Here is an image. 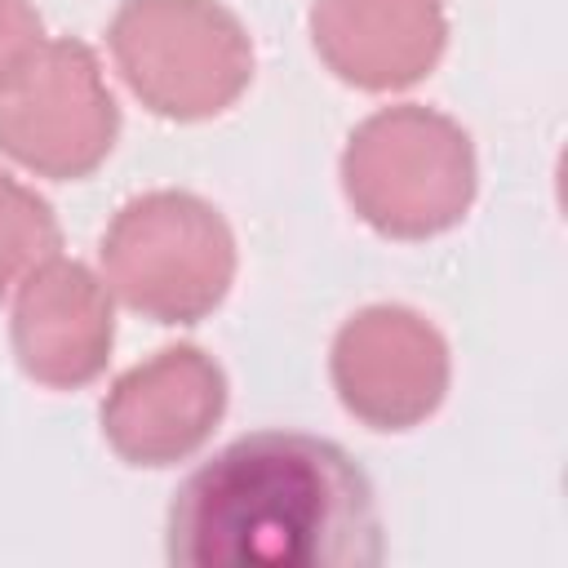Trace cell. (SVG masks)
<instances>
[{"mask_svg": "<svg viewBox=\"0 0 568 568\" xmlns=\"http://www.w3.org/2000/svg\"><path fill=\"white\" fill-rule=\"evenodd\" d=\"M36 40H44L36 4L31 0H0V71L9 62H18Z\"/></svg>", "mask_w": 568, "mask_h": 568, "instance_id": "8fae6325", "label": "cell"}, {"mask_svg": "<svg viewBox=\"0 0 568 568\" xmlns=\"http://www.w3.org/2000/svg\"><path fill=\"white\" fill-rule=\"evenodd\" d=\"M120 106L84 40H36L0 71V151L36 178L80 182L115 146Z\"/></svg>", "mask_w": 568, "mask_h": 568, "instance_id": "5b68a950", "label": "cell"}, {"mask_svg": "<svg viewBox=\"0 0 568 568\" xmlns=\"http://www.w3.org/2000/svg\"><path fill=\"white\" fill-rule=\"evenodd\" d=\"M320 62L364 93H395L435 71L448 44L444 0H315Z\"/></svg>", "mask_w": 568, "mask_h": 568, "instance_id": "9c48e42d", "label": "cell"}, {"mask_svg": "<svg viewBox=\"0 0 568 568\" xmlns=\"http://www.w3.org/2000/svg\"><path fill=\"white\" fill-rule=\"evenodd\" d=\"M62 226L44 195L0 169V297L13 293L40 262L58 257Z\"/></svg>", "mask_w": 568, "mask_h": 568, "instance_id": "30bf717a", "label": "cell"}, {"mask_svg": "<svg viewBox=\"0 0 568 568\" xmlns=\"http://www.w3.org/2000/svg\"><path fill=\"white\" fill-rule=\"evenodd\" d=\"M106 44L133 98L178 124L222 115L253 80V40L217 0H124Z\"/></svg>", "mask_w": 568, "mask_h": 568, "instance_id": "277c9868", "label": "cell"}, {"mask_svg": "<svg viewBox=\"0 0 568 568\" xmlns=\"http://www.w3.org/2000/svg\"><path fill=\"white\" fill-rule=\"evenodd\" d=\"M106 288L155 324H200L235 284V235L195 191H146L115 209L98 244Z\"/></svg>", "mask_w": 568, "mask_h": 568, "instance_id": "3957f363", "label": "cell"}, {"mask_svg": "<svg viewBox=\"0 0 568 568\" xmlns=\"http://www.w3.org/2000/svg\"><path fill=\"white\" fill-rule=\"evenodd\" d=\"M342 191L355 217L386 240L444 235L470 213L479 191L470 133L422 102L382 106L346 138Z\"/></svg>", "mask_w": 568, "mask_h": 568, "instance_id": "7a4b0ae2", "label": "cell"}, {"mask_svg": "<svg viewBox=\"0 0 568 568\" xmlns=\"http://www.w3.org/2000/svg\"><path fill=\"white\" fill-rule=\"evenodd\" d=\"M328 377L355 422L373 430H413L444 404L453 355L426 315L413 306L377 302L337 328Z\"/></svg>", "mask_w": 568, "mask_h": 568, "instance_id": "8992f818", "label": "cell"}, {"mask_svg": "<svg viewBox=\"0 0 568 568\" xmlns=\"http://www.w3.org/2000/svg\"><path fill=\"white\" fill-rule=\"evenodd\" d=\"M9 342L18 368L49 390H80L102 377L115 346V306L106 280L84 262H40L13 297Z\"/></svg>", "mask_w": 568, "mask_h": 568, "instance_id": "ba28073f", "label": "cell"}, {"mask_svg": "<svg viewBox=\"0 0 568 568\" xmlns=\"http://www.w3.org/2000/svg\"><path fill=\"white\" fill-rule=\"evenodd\" d=\"M164 555L178 568H373L382 515L355 457L306 430H253L173 493Z\"/></svg>", "mask_w": 568, "mask_h": 568, "instance_id": "6da1fadb", "label": "cell"}, {"mask_svg": "<svg viewBox=\"0 0 568 568\" xmlns=\"http://www.w3.org/2000/svg\"><path fill=\"white\" fill-rule=\"evenodd\" d=\"M226 395V373L209 351L164 346L111 382L98 408L102 439L129 466H178L209 444Z\"/></svg>", "mask_w": 568, "mask_h": 568, "instance_id": "52a82bcc", "label": "cell"}]
</instances>
